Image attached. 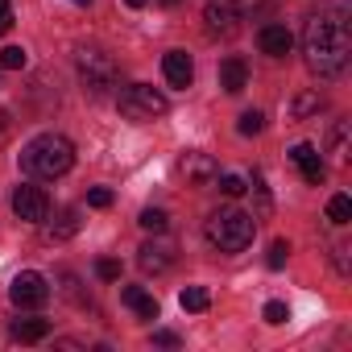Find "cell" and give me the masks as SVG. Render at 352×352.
Listing matches in <instances>:
<instances>
[{
    "label": "cell",
    "instance_id": "34",
    "mask_svg": "<svg viewBox=\"0 0 352 352\" xmlns=\"http://www.w3.org/2000/svg\"><path fill=\"white\" fill-rule=\"evenodd\" d=\"M124 5H129V9H141V5H149V0H124Z\"/></svg>",
    "mask_w": 352,
    "mask_h": 352
},
{
    "label": "cell",
    "instance_id": "11",
    "mask_svg": "<svg viewBox=\"0 0 352 352\" xmlns=\"http://www.w3.org/2000/svg\"><path fill=\"white\" fill-rule=\"evenodd\" d=\"M42 224H46V228H42V236H46L50 245H63V241H71V236L79 232V224H83V220H79V208H63V212H54V220L46 216Z\"/></svg>",
    "mask_w": 352,
    "mask_h": 352
},
{
    "label": "cell",
    "instance_id": "8",
    "mask_svg": "<svg viewBox=\"0 0 352 352\" xmlns=\"http://www.w3.org/2000/svg\"><path fill=\"white\" fill-rule=\"evenodd\" d=\"M13 212H17V220H25V224H42L46 216H50V195L42 191V187H17L13 191Z\"/></svg>",
    "mask_w": 352,
    "mask_h": 352
},
{
    "label": "cell",
    "instance_id": "12",
    "mask_svg": "<svg viewBox=\"0 0 352 352\" xmlns=\"http://www.w3.org/2000/svg\"><path fill=\"white\" fill-rule=\"evenodd\" d=\"M162 75H166L170 87H191V79H195L191 54H187V50H170V54L162 58Z\"/></svg>",
    "mask_w": 352,
    "mask_h": 352
},
{
    "label": "cell",
    "instance_id": "23",
    "mask_svg": "<svg viewBox=\"0 0 352 352\" xmlns=\"http://www.w3.org/2000/svg\"><path fill=\"white\" fill-rule=\"evenodd\" d=\"M137 224H141V228H145V232H166V224H170V216H166V212H162V208H145V212H141V220H137Z\"/></svg>",
    "mask_w": 352,
    "mask_h": 352
},
{
    "label": "cell",
    "instance_id": "4",
    "mask_svg": "<svg viewBox=\"0 0 352 352\" xmlns=\"http://www.w3.org/2000/svg\"><path fill=\"white\" fill-rule=\"evenodd\" d=\"M75 67H79V79H83V91L87 96H104L108 87H116V63H112V54L108 50H100V46H83L79 54H75Z\"/></svg>",
    "mask_w": 352,
    "mask_h": 352
},
{
    "label": "cell",
    "instance_id": "13",
    "mask_svg": "<svg viewBox=\"0 0 352 352\" xmlns=\"http://www.w3.org/2000/svg\"><path fill=\"white\" fill-rule=\"evenodd\" d=\"M290 162L302 170V179H307L311 187H319V183H323L327 166H323V157H319V149H315V145H307V141H302V145H294V149H290Z\"/></svg>",
    "mask_w": 352,
    "mask_h": 352
},
{
    "label": "cell",
    "instance_id": "7",
    "mask_svg": "<svg viewBox=\"0 0 352 352\" xmlns=\"http://www.w3.org/2000/svg\"><path fill=\"white\" fill-rule=\"evenodd\" d=\"M204 21H208V34L232 38V34L241 30V9H236V0H208V5H204Z\"/></svg>",
    "mask_w": 352,
    "mask_h": 352
},
{
    "label": "cell",
    "instance_id": "28",
    "mask_svg": "<svg viewBox=\"0 0 352 352\" xmlns=\"http://www.w3.org/2000/svg\"><path fill=\"white\" fill-rule=\"evenodd\" d=\"M286 319H290V307H286V302H278V298H274V302H265V323L282 327Z\"/></svg>",
    "mask_w": 352,
    "mask_h": 352
},
{
    "label": "cell",
    "instance_id": "18",
    "mask_svg": "<svg viewBox=\"0 0 352 352\" xmlns=\"http://www.w3.org/2000/svg\"><path fill=\"white\" fill-rule=\"evenodd\" d=\"M319 108H323V96H319V91H298L294 104H290V116H294V120H307V116H315Z\"/></svg>",
    "mask_w": 352,
    "mask_h": 352
},
{
    "label": "cell",
    "instance_id": "17",
    "mask_svg": "<svg viewBox=\"0 0 352 352\" xmlns=\"http://www.w3.org/2000/svg\"><path fill=\"white\" fill-rule=\"evenodd\" d=\"M50 336V319H17L13 323V340L17 344H38Z\"/></svg>",
    "mask_w": 352,
    "mask_h": 352
},
{
    "label": "cell",
    "instance_id": "21",
    "mask_svg": "<svg viewBox=\"0 0 352 352\" xmlns=\"http://www.w3.org/2000/svg\"><path fill=\"white\" fill-rule=\"evenodd\" d=\"M327 220L331 224H348L352 220V199L348 195H331L327 199Z\"/></svg>",
    "mask_w": 352,
    "mask_h": 352
},
{
    "label": "cell",
    "instance_id": "10",
    "mask_svg": "<svg viewBox=\"0 0 352 352\" xmlns=\"http://www.w3.org/2000/svg\"><path fill=\"white\" fill-rule=\"evenodd\" d=\"M183 179L191 183V187H212L216 183V174H220V166H216V157L212 153H204V149H191L187 157H183Z\"/></svg>",
    "mask_w": 352,
    "mask_h": 352
},
{
    "label": "cell",
    "instance_id": "3",
    "mask_svg": "<svg viewBox=\"0 0 352 352\" xmlns=\"http://www.w3.org/2000/svg\"><path fill=\"white\" fill-rule=\"evenodd\" d=\"M208 241L220 249V253H241L253 245V232H257V216L241 212V208H220L208 216Z\"/></svg>",
    "mask_w": 352,
    "mask_h": 352
},
{
    "label": "cell",
    "instance_id": "35",
    "mask_svg": "<svg viewBox=\"0 0 352 352\" xmlns=\"http://www.w3.org/2000/svg\"><path fill=\"white\" fill-rule=\"evenodd\" d=\"M75 5H91V0H75Z\"/></svg>",
    "mask_w": 352,
    "mask_h": 352
},
{
    "label": "cell",
    "instance_id": "16",
    "mask_svg": "<svg viewBox=\"0 0 352 352\" xmlns=\"http://www.w3.org/2000/svg\"><path fill=\"white\" fill-rule=\"evenodd\" d=\"M120 302H124L129 311H137L141 319H157V298H153L149 290H141V286H124V290H120Z\"/></svg>",
    "mask_w": 352,
    "mask_h": 352
},
{
    "label": "cell",
    "instance_id": "2",
    "mask_svg": "<svg viewBox=\"0 0 352 352\" xmlns=\"http://www.w3.org/2000/svg\"><path fill=\"white\" fill-rule=\"evenodd\" d=\"M75 166V145L63 133H38L25 149H21V170L38 183H54Z\"/></svg>",
    "mask_w": 352,
    "mask_h": 352
},
{
    "label": "cell",
    "instance_id": "32",
    "mask_svg": "<svg viewBox=\"0 0 352 352\" xmlns=\"http://www.w3.org/2000/svg\"><path fill=\"white\" fill-rule=\"evenodd\" d=\"M153 344H162V348H179V336H174V331H153Z\"/></svg>",
    "mask_w": 352,
    "mask_h": 352
},
{
    "label": "cell",
    "instance_id": "33",
    "mask_svg": "<svg viewBox=\"0 0 352 352\" xmlns=\"http://www.w3.org/2000/svg\"><path fill=\"white\" fill-rule=\"evenodd\" d=\"M331 253H336V265H340V274H348V245H336Z\"/></svg>",
    "mask_w": 352,
    "mask_h": 352
},
{
    "label": "cell",
    "instance_id": "25",
    "mask_svg": "<svg viewBox=\"0 0 352 352\" xmlns=\"http://www.w3.org/2000/svg\"><path fill=\"white\" fill-rule=\"evenodd\" d=\"M25 63H30V54L21 46H5V50H0V67H5V71H21Z\"/></svg>",
    "mask_w": 352,
    "mask_h": 352
},
{
    "label": "cell",
    "instance_id": "5",
    "mask_svg": "<svg viewBox=\"0 0 352 352\" xmlns=\"http://www.w3.org/2000/svg\"><path fill=\"white\" fill-rule=\"evenodd\" d=\"M116 108H120L124 120H153V116H166L170 100H166L157 87H149V83H129V87L116 96Z\"/></svg>",
    "mask_w": 352,
    "mask_h": 352
},
{
    "label": "cell",
    "instance_id": "27",
    "mask_svg": "<svg viewBox=\"0 0 352 352\" xmlns=\"http://www.w3.org/2000/svg\"><path fill=\"white\" fill-rule=\"evenodd\" d=\"M286 257H290V245H286V241H274V245H270L265 265H270V270H282V265H286Z\"/></svg>",
    "mask_w": 352,
    "mask_h": 352
},
{
    "label": "cell",
    "instance_id": "26",
    "mask_svg": "<svg viewBox=\"0 0 352 352\" xmlns=\"http://www.w3.org/2000/svg\"><path fill=\"white\" fill-rule=\"evenodd\" d=\"M96 278H100V282H120V261L100 257V261H96Z\"/></svg>",
    "mask_w": 352,
    "mask_h": 352
},
{
    "label": "cell",
    "instance_id": "29",
    "mask_svg": "<svg viewBox=\"0 0 352 352\" xmlns=\"http://www.w3.org/2000/svg\"><path fill=\"white\" fill-rule=\"evenodd\" d=\"M87 204H91V208H112V191H108V187H91V191H87Z\"/></svg>",
    "mask_w": 352,
    "mask_h": 352
},
{
    "label": "cell",
    "instance_id": "31",
    "mask_svg": "<svg viewBox=\"0 0 352 352\" xmlns=\"http://www.w3.org/2000/svg\"><path fill=\"white\" fill-rule=\"evenodd\" d=\"M13 30V0H0V34Z\"/></svg>",
    "mask_w": 352,
    "mask_h": 352
},
{
    "label": "cell",
    "instance_id": "22",
    "mask_svg": "<svg viewBox=\"0 0 352 352\" xmlns=\"http://www.w3.org/2000/svg\"><path fill=\"white\" fill-rule=\"evenodd\" d=\"M236 129H241V137H257V133L265 129V116H261L257 108H249V112H241V120H236Z\"/></svg>",
    "mask_w": 352,
    "mask_h": 352
},
{
    "label": "cell",
    "instance_id": "30",
    "mask_svg": "<svg viewBox=\"0 0 352 352\" xmlns=\"http://www.w3.org/2000/svg\"><path fill=\"white\" fill-rule=\"evenodd\" d=\"M253 191H257V199H261V216H270V191H265V179H261V174H253Z\"/></svg>",
    "mask_w": 352,
    "mask_h": 352
},
{
    "label": "cell",
    "instance_id": "24",
    "mask_svg": "<svg viewBox=\"0 0 352 352\" xmlns=\"http://www.w3.org/2000/svg\"><path fill=\"white\" fill-rule=\"evenodd\" d=\"M216 183H220V191H224L228 199H236V195H245V191H249V183L241 179V174H216Z\"/></svg>",
    "mask_w": 352,
    "mask_h": 352
},
{
    "label": "cell",
    "instance_id": "20",
    "mask_svg": "<svg viewBox=\"0 0 352 352\" xmlns=\"http://www.w3.org/2000/svg\"><path fill=\"white\" fill-rule=\"evenodd\" d=\"M327 145H331V157H336V162H348V120H336V124H331Z\"/></svg>",
    "mask_w": 352,
    "mask_h": 352
},
{
    "label": "cell",
    "instance_id": "15",
    "mask_svg": "<svg viewBox=\"0 0 352 352\" xmlns=\"http://www.w3.org/2000/svg\"><path fill=\"white\" fill-rule=\"evenodd\" d=\"M220 87L228 91V96H241L245 87H249V67H245V58H224L220 63Z\"/></svg>",
    "mask_w": 352,
    "mask_h": 352
},
{
    "label": "cell",
    "instance_id": "14",
    "mask_svg": "<svg viewBox=\"0 0 352 352\" xmlns=\"http://www.w3.org/2000/svg\"><path fill=\"white\" fill-rule=\"evenodd\" d=\"M257 46H261V54H270V58H286V54H290V46H294V38H290V30H286V25H261Z\"/></svg>",
    "mask_w": 352,
    "mask_h": 352
},
{
    "label": "cell",
    "instance_id": "1",
    "mask_svg": "<svg viewBox=\"0 0 352 352\" xmlns=\"http://www.w3.org/2000/svg\"><path fill=\"white\" fill-rule=\"evenodd\" d=\"M348 54H352V34H348L344 13L340 9L311 13L302 25V58H307L311 75H319V79L340 75L348 67Z\"/></svg>",
    "mask_w": 352,
    "mask_h": 352
},
{
    "label": "cell",
    "instance_id": "9",
    "mask_svg": "<svg viewBox=\"0 0 352 352\" xmlns=\"http://www.w3.org/2000/svg\"><path fill=\"white\" fill-rule=\"evenodd\" d=\"M137 265H141L145 274H166V270L174 265V241H166L162 232H153V241H145V245L137 249Z\"/></svg>",
    "mask_w": 352,
    "mask_h": 352
},
{
    "label": "cell",
    "instance_id": "6",
    "mask_svg": "<svg viewBox=\"0 0 352 352\" xmlns=\"http://www.w3.org/2000/svg\"><path fill=\"white\" fill-rule=\"evenodd\" d=\"M9 298H13V307H21V311H38V307L50 302V282H46L38 270H21V274L13 278V286H9Z\"/></svg>",
    "mask_w": 352,
    "mask_h": 352
},
{
    "label": "cell",
    "instance_id": "19",
    "mask_svg": "<svg viewBox=\"0 0 352 352\" xmlns=\"http://www.w3.org/2000/svg\"><path fill=\"white\" fill-rule=\"evenodd\" d=\"M179 302H183V311L199 315V311H208V307H212V294H208L204 286H187V290L179 294Z\"/></svg>",
    "mask_w": 352,
    "mask_h": 352
}]
</instances>
